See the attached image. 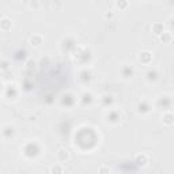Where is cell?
<instances>
[{
    "instance_id": "1",
    "label": "cell",
    "mask_w": 174,
    "mask_h": 174,
    "mask_svg": "<svg viewBox=\"0 0 174 174\" xmlns=\"http://www.w3.org/2000/svg\"><path fill=\"white\" fill-rule=\"evenodd\" d=\"M56 157L57 159L60 162H67L69 159V153L67 151L65 148H63V147H60V148L57 150V153H56Z\"/></svg>"
},
{
    "instance_id": "2",
    "label": "cell",
    "mask_w": 174,
    "mask_h": 174,
    "mask_svg": "<svg viewBox=\"0 0 174 174\" xmlns=\"http://www.w3.org/2000/svg\"><path fill=\"white\" fill-rule=\"evenodd\" d=\"M139 60L143 63V64H146V65H148L151 61H153V54L150 53V52H142L140 53V56H139Z\"/></svg>"
},
{
    "instance_id": "3",
    "label": "cell",
    "mask_w": 174,
    "mask_h": 174,
    "mask_svg": "<svg viewBox=\"0 0 174 174\" xmlns=\"http://www.w3.org/2000/svg\"><path fill=\"white\" fill-rule=\"evenodd\" d=\"M11 27H12V21L11 19H8V18H3V19L0 21V29H2L3 31H8Z\"/></svg>"
},
{
    "instance_id": "4",
    "label": "cell",
    "mask_w": 174,
    "mask_h": 174,
    "mask_svg": "<svg viewBox=\"0 0 174 174\" xmlns=\"http://www.w3.org/2000/svg\"><path fill=\"white\" fill-rule=\"evenodd\" d=\"M42 41H44V38H42V35H40V34H34L29 38L30 45H34V46H40L42 44Z\"/></svg>"
},
{
    "instance_id": "5",
    "label": "cell",
    "mask_w": 174,
    "mask_h": 174,
    "mask_svg": "<svg viewBox=\"0 0 174 174\" xmlns=\"http://www.w3.org/2000/svg\"><path fill=\"white\" fill-rule=\"evenodd\" d=\"M136 161H138V163L139 165H144L146 166L147 163L150 162V155H147V154H142V155H136Z\"/></svg>"
},
{
    "instance_id": "6",
    "label": "cell",
    "mask_w": 174,
    "mask_h": 174,
    "mask_svg": "<svg viewBox=\"0 0 174 174\" xmlns=\"http://www.w3.org/2000/svg\"><path fill=\"white\" fill-rule=\"evenodd\" d=\"M50 173L52 174H63L64 173V169H63L61 165H54L50 167Z\"/></svg>"
},
{
    "instance_id": "7",
    "label": "cell",
    "mask_w": 174,
    "mask_h": 174,
    "mask_svg": "<svg viewBox=\"0 0 174 174\" xmlns=\"http://www.w3.org/2000/svg\"><path fill=\"white\" fill-rule=\"evenodd\" d=\"M153 29L155 30V34H158V35L163 33V25H162V23H155L153 26Z\"/></svg>"
},
{
    "instance_id": "8",
    "label": "cell",
    "mask_w": 174,
    "mask_h": 174,
    "mask_svg": "<svg viewBox=\"0 0 174 174\" xmlns=\"http://www.w3.org/2000/svg\"><path fill=\"white\" fill-rule=\"evenodd\" d=\"M109 166L108 165H101L99 166V174H109Z\"/></svg>"
},
{
    "instance_id": "9",
    "label": "cell",
    "mask_w": 174,
    "mask_h": 174,
    "mask_svg": "<svg viewBox=\"0 0 174 174\" xmlns=\"http://www.w3.org/2000/svg\"><path fill=\"white\" fill-rule=\"evenodd\" d=\"M165 37H162V41L163 42H170L172 41V33H163Z\"/></svg>"
},
{
    "instance_id": "10",
    "label": "cell",
    "mask_w": 174,
    "mask_h": 174,
    "mask_svg": "<svg viewBox=\"0 0 174 174\" xmlns=\"http://www.w3.org/2000/svg\"><path fill=\"white\" fill-rule=\"evenodd\" d=\"M105 18H109V19L114 18V11H109V12H105Z\"/></svg>"
},
{
    "instance_id": "11",
    "label": "cell",
    "mask_w": 174,
    "mask_h": 174,
    "mask_svg": "<svg viewBox=\"0 0 174 174\" xmlns=\"http://www.w3.org/2000/svg\"><path fill=\"white\" fill-rule=\"evenodd\" d=\"M116 4L120 7V8H127V7L129 6V3H116Z\"/></svg>"
},
{
    "instance_id": "12",
    "label": "cell",
    "mask_w": 174,
    "mask_h": 174,
    "mask_svg": "<svg viewBox=\"0 0 174 174\" xmlns=\"http://www.w3.org/2000/svg\"><path fill=\"white\" fill-rule=\"evenodd\" d=\"M27 6L31 7V8H33V7H34V8H37V7H41V3H29Z\"/></svg>"
}]
</instances>
